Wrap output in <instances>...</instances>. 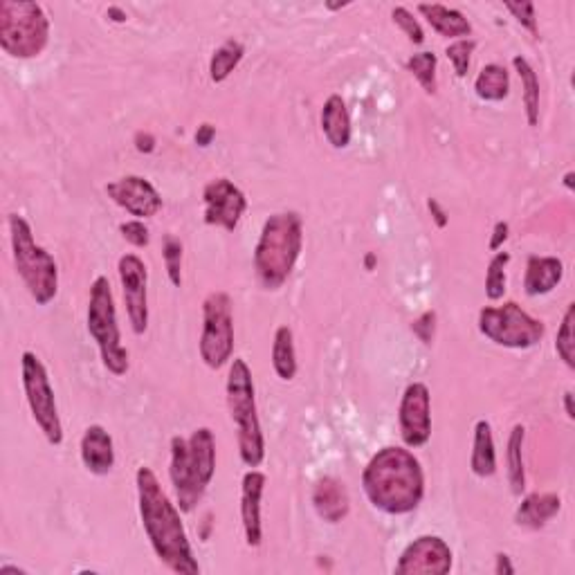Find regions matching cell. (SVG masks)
Returning a JSON list of instances; mask_svg holds the SVG:
<instances>
[{"label": "cell", "instance_id": "obj_18", "mask_svg": "<svg viewBox=\"0 0 575 575\" xmlns=\"http://www.w3.org/2000/svg\"><path fill=\"white\" fill-rule=\"evenodd\" d=\"M81 463L84 468L95 474V477H106L115 468V445L113 436L108 434L104 425H90L88 430L81 436L79 445Z\"/></svg>", "mask_w": 575, "mask_h": 575}, {"label": "cell", "instance_id": "obj_6", "mask_svg": "<svg viewBox=\"0 0 575 575\" xmlns=\"http://www.w3.org/2000/svg\"><path fill=\"white\" fill-rule=\"evenodd\" d=\"M9 239L18 277L36 301V306H48L59 295V266L52 254L34 241L32 227L23 216L9 214Z\"/></svg>", "mask_w": 575, "mask_h": 575}, {"label": "cell", "instance_id": "obj_8", "mask_svg": "<svg viewBox=\"0 0 575 575\" xmlns=\"http://www.w3.org/2000/svg\"><path fill=\"white\" fill-rule=\"evenodd\" d=\"M86 326L90 337H93L97 344L99 355H102L104 367L117 378L126 376L131 360L129 351L122 346V333L120 324H117V308L111 281L104 275H99L93 281V286H90Z\"/></svg>", "mask_w": 575, "mask_h": 575}, {"label": "cell", "instance_id": "obj_31", "mask_svg": "<svg viewBox=\"0 0 575 575\" xmlns=\"http://www.w3.org/2000/svg\"><path fill=\"white\" fill-rule=\"evenodd\" d=\"M510 263V254L508 252H495V257L488 261V270H486V297L490 301H499L506 295V286H508V277H506V268Z\"/></svg>", "mask_w": 575, "mask_h": 575}, {"label": "cell", "instance_id": "obj_21", "mask_svg": "<svg viewBox=\"0 0 575 575\" xmlns=\"http://www.w3.org/2000/svg\"><path fill=\"white\" fill-rule=\"evenodd\" d=\"M564 263L558 257H531L526 263L524 292L528 297L549 295L562 284Z\"/></svg>", "mask_w": 575, "mask_h": 575}, {"label": "cell", "instance_id": "obj_39", "mask_svg": "<svg viewBox=\"0 0 575 575\" xmlns=\"http://www.w3.org/2000/svg\"><path fill=\"white\" fill-rule=\"evenodd\" d=\"M508 234H510V225L506 221L495 223V227H492V239L488 243V248L492 252H497V250L504 248V243L508 241Z\"/></svg>", "mask_w": 575, "mask_h": 575}, {"label": "cell", "instance_id": "obj_11", "mask_svg": "<svg viewBox=\"0 0 575 575\" xmlns=\"http://www.w3.org/2000/svg\"><path fill=\"white\" fill-rule=\"evenodd\" d=\"M200 360L209 369H223L234 355L232 297L223 290L209 292L203 301V333L198 342Z\"/></svg>", "mask_w": 575, "mask_h": 575}, {"label": "cell", "instance_id": "obj_29", "mask_svg": "<svg viewBox=\"0 0 575 575\" xmlns=\"http://www.w3.org/2000/svg\"><path fill=\"white\" fill-rule=\"evenodd\" d=\"M245 57V45L239 39H227L221 48H216L209 59V79L212 84H223L232 72L241 66Z\"/></svg>", "mask_w": 575, "mask_h": 575}, {"label": "cell", "instance_id": "obj_16", "mask_svg": "<svg viewBox=\"0 0 575 575\" xmlns=\"http://www.w3.org/2000/svg\"><path fill=\"white\" fill-rule=\"evenodd\" d=\"M106 194L115 205L126 209L138 221L153 218L162 209V196L158 189L142 176H124L108 182Z\"/></svg>", "mask_w": 575, "mask_h": 575}, {"label": "cell", "instance_id": "obj_27", "mask_svg": "<svg viewBox=\"0 0 575 575\" xmlns=\"http://www.w3.org/2000/svg\"><path fill=\"white\" fill-rule=\"evenodd\" d=\"M272 369L279 380L290 382L297 376V351H295V335L290 326H279L272 340Z\"/></svg>", "mask_w": 575, "mask_h": 575}, {"label": "cell", "instance_id": "obj_5", "mask_svg": "<svg viewBox=\"0 0 575 575\" xmlns=\"http://www.w3.org/2000/svg\"><path fill=\"white\" fill-rule=\"evenodd\" d=\"M227 409L236 425V443H239L241 461L248 468H259L266 459V438H263L257 389H254L252 371L243 358H234L227 373Z\"/></svg>", "mask_w": 575, "mask_h": 575}, {"label": "cell", "instance_id": "obj_41", "mask_svg": "<svg viewBox=\"0 0 575 575\" xmlns=\"http://www.w3.org/2000/svg\"><path fill=\"white\" fill-rule=\"evenodd\" d=\"M135 149H138L140 153H153L155 151V138L151 133L140 131L138 135H135Z\"/></svg>", "mask_w": 575, "mask_h": 575}, {"label": "cell", "instance_id": "obj_24", "mask_svg": "<svg viewBox=\"0 0 575 575\" xmlns=\"http://www.w3.org/2000/svg\"><path fill=\"white\" fill-rule=\"evenodd\" d=\"M470 470L474 477H479V479H488L497 472L495 436H492V425L486 421V418H481V421H477V425H474Z\"/></svg>", "mask_w": 575, "mask_h": 575}, {"label": "cell", "instance_id": "obj_32", "mask_svg": "<svg viewBox=\"0 0 575 575\" xmlns=\"http://www.w3.org/2000/svg\"><path fill=\"white\" fill-rule=\"evenodd\" d=\"M573 326H575V304H569L567 310H564L558 337H555V351H558L560 360L567 364L569 369H575V353H573V349H575V333H573Z\"/></svg>", "mask_w": 575, "mask_h": 575}, {"label": "cell", "instance_id": "obj_38", "mask_svg": "<svg viewBox=\"0 0 575 575\" xmlns=\"http://www.w3.org/2000/svg\"><path fill=\"white\" fill-rule=\"evenodd\" d=\"M434 328H436V313L434 310H427L423 317H418L412 324V331L418 335V340L423 344H432L434 340Z\"/></svg>", "mask_w": 575, "mask_h": 575}, {"label": "cell", "instance_id": "obj_40", "mask_svg": "<svg viewBox=\"0 0 575 575\" xmlns=\"http://www.w3.org/2000/svg\"><path fill=\"white\" fill-rule=\"evenodd\" d=\"M214 135H216V129H214L212 124H200L198 131H196V144L203 146V149H205V146L212 144Z\"/></svg>", "mask_w": 575, "mask_h": 575}, {"label": "cell", "instance_id": "obj_34", "mask_svg": "<svg viewBox=\"0 0 575 575\" xmlns=\"http://www.w3.org/2000/svg\"><path fill=\"white\" fill-rule=\"evenodd\" d=\"M162 259H164V266H167L169 281L176 288H180L182 286V243L180 239H176V236H171V234L164 236Z\"/></svg>", "mask_w": 575, "mask_h": 575}, {"label": "cell", "instance_id": "obj_35", "mask_svg": "<svg viewBox=\"0 0 575 575\" xmlns=\"http://www.w3.org/2000/svg\"><path fill=\"white\" fill-rule=\"evenodd\" d=\"M391 18H394V25H398V30L403 32L409 41L414 45H423L425 43V32L421 23H418V18H414V14L409 12L407 7H396L394 12H391Z\"/></svg>", "mask_w": 575, "mask_h": 575}, {"label": "cell", "instance_id": "obj_14", "mask_svg": "<svg viewBox=\"0 0 575 575\" xmlns=\"http://www.w3.org/2000/svg\"><path fill=\"white\" fill-rule=\"evenodd\" d=\"M117 272H120L126 315H129L133 333L144 335L149 328V297H146L149 270L138 254H124L117 263Z\"/></svg>", "mask_w": 575, "mask_h": 575}, {"label": "cell", "instance_id": "obj_37", "mask_svg": "<svg viewBox=\"0 0 575 575\" xmlns=\"http://www.w3.org/2000/svg\"><path fill=\"white\" fill-rule=\"evenodd\" d=\"M506 9L517 18V23L524 27V30L531 32L533 36L540 34V27H537V16H535V3H506Z\"/></svg>", "mask_w": 575, "mask_h": 575}, {"label": "cell", "instance_id": "obj_36", "mask_svg": "<svg viewBox=\"0 0 575 575\" xmlns=\"http://www.w3.org/2000/svg\"><path fill=\"white\" fill-rule=\"evenodd\" d=\"M120 232L124 236V241L131 243L133 248H149L151 232H149V227L144 225V221H138V218L126 221L120 225Z\"/></svg>", "mask_w": 575, "mask_h": 575}, {"label": "cell", "instance_id": "obj_7", "mask_svg": "<svg viewBox=\"0 0 575 575\" xmlns=\"http://www.w3.org/2000/svg\"><path fill=\"white\" fill-rule=\"evenodd\" d=\"M50 43V18L32 0L0 3V48L12 59H34Z\"/></svg>", "mask_w": 575, "mask_h": 575}, {"label": "cell", "instance_id": "obj_45", "mask_svg": "<svg viewBox=\"0 0 575 575\" xmlns=\"http://www.w3.org/2000/svg\"><path fill=\"white\" fill-rule=\"evenodd\" d=\"M108 16H115V18H113L115 23H124V21H126V14L122 12L120 7H111V9H108Z\"/></svg>", "mask_w": 575, "mask_h": 575}, {"label": "cell", "instance_id": "obj_47", "mask_svg": "<svg viewBox=\"0 0 575 575\" xmlns=\"http://www.w3.org/2000/svg\"><path fill=\"white\" fill-rule=\"evenodd\" d=\"M364 263H367V270H371L373 263H376V257H373V254H367V261H364Z\"/></svg>", "mask_w": 575, "mask_h": 575}, {"label": "cell", "instance_id": "obj_9", "mask_svg": "<svg viewBox=\"0 0 575 575\" xmlns=\"http://www.w3.org/2000/svg\"><path fill=\"white\" fill-rule=\"evenodd\" d=\"M479 333L504 349L526 351L544 340L546 326L528 315L517 301H504V306L479 310Z\"/></svg>", "mask_w": 575, "mask_h": 575}, {"label": "cell", "instance_id": "obj_10", "mask_svg": "<svg viewBox=\"0 0 575 575\" xmlns=\"http://www.w3.org/2000/svg\"><path fill=\"white\" fill-rule=\"evenodd\" d=\"M21 380L34 423L39 425L45 441L59 447L63 443V425L57 407V396H54L48 369H45V364L39 360V355L32 351H23L21 355Z\"/></svg>", "mask_w": 575, "mask_h": 575}, {"label": "cell", "instance_id": "obj_13", "mask_svg": "<svg viewBox=\"0 0 575 575\" xmlns=\"http://www.w3.org/2000/svg\"><path fill=\"white\" fill-rule=\"evenodd\" d=\"M454 553L443 537L421 535L400 553L394 573L398 575H445L452 571Z\"/></svg>", "mask_w": 575, "mask_h": 575}, {"label": "cell", "instance_id": "obj_42", "mask_svg": "<svg viewBox=\"0 0 575 575\" xmlns=\"http://www.w3.org/2000/svg\"><path fill=\"white\" fill-rule=\"evenodd\" d=\"M427 207H430V212L434 216V221H436V227H447V214H445V209L441 207V203H438L436 198H430L427 200Z\"/></svg>", "mask_w": 575, "mask_h": 575}, {"label": "cell", "instance_id": "obj_20", "mask_svg": "<svg viewBox=\"0 0 575 575\" xmlns=\"http://www.w3.org/2000/svg\"><path fill=\"white\" fill-rule=\"evenodd\" d=\"M319 126H322V133L326 142L333 146V149L342 151L351 144L353 138V124H351V113L346 108V102L342 95H331L324 102L322 115H319Z\"/></svg>", "mask_w": 575, "mask_h": 575}, {"label": "cell", "instance_id": "obj_33", "mask_svg": "<svg viewBox=\"0 0 575 575\" xmlns=\"http://www.w3.org/2000/svg\"><path fill=\"white\" fill-rule=\"evenodd\" d=\"M474 50H477V41H474V39H459V41H454V43H450L445 48L447 59H450L452 68H454V75L459 77V79L468 77Z\"/></svg>", "mask_w": 575, "mask_h": 575}, {"label": "cell", "instance_id": "obj_19", "mask_svg": "<svg viewBox=\"0 0 575 575\" xmlns=\"http://www.w3.org/2000/svg\"><path fill=\"white\" fill-rule=\"evenodd\" d=\"M315 513L328 524H340L351 510V497L344 481L337 477H322L313 488Z\"/></svg>", "mask_w": 575, "mask_h": 575}, {"label": "cell", "instance_id": "obj_1", "mask_svg": "<svg viewBox=\"0 0 575 575\" xmlns=\"http://www.w3.org/2000/svg\"><path fill=\"white\" fill-rule=\"evenodd\" d=\"M135 486H138L142 526L153 553L173 573L198 575L200 564L189 544L185 524H182V510L176 504H171L155 472L146 465L135 472Z\"/></svg>", "mask_w": 575, "mask_h": 575}, {"label": "cell", "instance_id": "obj_25", "mask_svg": "<svg viewBox=\"0 0 575 575\" xmlns=\"http://www.w3.org/2000/svg\"><path fill=\"white\" fill-rule=\"evenodd\" d=\"M513 68L522 81V99H524V113L528 126L540 124V79H537V72L531 66V61L522 54L513 57Z\"/></svg>", "mask_w": 575, "mask_h": 575}, {"label": "cell", "instance_id": "obj_12", "mask_svg": "<svg viewBox=\"0 0 575 575\" xmlns=\"http://www.w3.org/2000/svg\"><path fill=\"white\" fill-rule=\"evenodd\" d=\"M400 438L405 447H423L432 438V396L425 382H412L403 391L398 407Z\"/></svg>", "mask_w": 575, "mask_h": 575}, {"label": "cell", "instance_id": "obj_30", "mask_svg": "<svg viewBox=\"0 0 575 575\" xmlns=\"http://www.w3.org/2000/svg\"><path fill=\"white\" fill-rule=\"evenodd\" d=\"M436 66L438 59L434 52H416L405 61V68L412 75L427 95H436L438 81H436Z\"/></svg>", "mask_w": 575, "mask_h": 575}, {"label": "cell", "instance_id": "obj_23", "mask_svg": "<svg viewBox=\"0 0 575 575\" xmlns=\"http://www.w3.org/2000/svg\"><path fill=\"white\" fill-rule=\"evenodd\" d=\"M418 12L427 18V23L432 25V30L436 34L445 36V39L459 41V39H468V36L472 34V23L463 16V12H459V9L445 7L441 3H432V5L423 3V5H418Z\"/></svg>", "mask_w": 575, "mask_h": 575}, {"label": "cell", "instance_id": "obj_28", "mask_svg": "<svg viewBox=\"0 0 575 575\" xmlns=\"http://www.w3.org/2000/svg\"><path fill=\"white\" fill-rule=\"evenodd\" d=\"M524 441H526V427L515 425L513 432L508 436V483L515 497H522L526 490V468H524Z\"/></svg>", "mask_w": 575, "mask_h": 575}, {"label": "cell", "instance_id": "obj_26", "mask_svg": "<svg viewBox=\"0 0 575 575\" xmlns=\"http://www.w3.org/2000/svg\"><path fill=\"white\" fill-rule=\"evenodd\" d=\"M474 93L481 102H504L510 95V75L501 63H488L474 79Z\"/></svg>", "mask_w": 575, "mask_h": 575}, {"label": "cell", "instance_id": "obj_17", "mask_svg": "<svg viewBox=\"0 0 575 575\" xmlns=\"http://www.w3.org/2000/svg\"><path fill=\"white\" fill-rule=\"evenodd\" d=\"M268 477L261 470H250L243 474L241 483V522L245 533V544L250 549H259L263 542V524H261V501L266 492Z\"/></svg>", "mask_w": 575, "mask_h": 575}, {"label": "cell", "instance_id": "obj_4", "mask_svg": "<svg viewBox=\"0 0 575 575\" xmlns=\"http://www.w3.org/2000/svg\"><path fill=\"white\" fill-rule=\"evenodd\" d=\"M304 250V221L297 212L272 214L254 248V275L263 290L284 288Z\"/></svg>", "mask_w": 575, "mask_h": 575}, {"label": "cell", "instance_id": "obj_44", "mask_svg": "<svg viewBox=\"0 0 575 575\" xmlns=\"http://www.w3.org/2000/svg\"><path fill=\"white\" fill-rule=\"evenodd\" d=\"M564 409H567V418H569V421H575V409H573V391H567V394H564Z\"/></svg>", "mask_w": 575, "mask_h": 575}, {"label": "cell", "instance_id": "obj_22", "mask_svg": "<svg viewBox=\"0 0 575 575\" xmlns=\"http://www.w3.org/2000/svg\"><path fill=\"white\" fill-rule=\"evenodd\" d=\"M562 508V499L555 495V492H531L522 499L519 504L517 513H515V522L524 528H544L551 519L560 513Z\"/></svg>", "mask_w": 575, "mask_h": 575}, {"label": "cell", "instance_id": "obj_3", "mask_svg": "<svg viewBox=\"0 0 575 575\" xmlns=\"http://www.w3.org/2000/svg\"><path fill=\"white\" fill-rule=\"evenodd\" d=\"M214 474L216 438L209 427H198L189 438H171L169 477L182 513H191L203 501Z\"/></svg>", "mask_w": 575, "mask_h": 575}, {"label": "cell", "instance_id": "obj_2", "mask_svg": "<svg viewBox=\"0 0 575 575\" xmlns=\"http://www.w3.org/2000/svg\"><path fill=\"white\" fill-rule=\"evenodd\" d=\"M362 488L373 508L387 515H409L425 497V472L409 447L389 445L371 456Z\"/></svg>", "mask_w": 575, "mask_h": 575}, {"label": "cell", "instance_id": "obj_43", "mask_svg": "<svg viewBox=\"0 0 575 575\" xmlns=\"http://www.w3.org/2000/svg\"><path fill=\"white\" fill-rule=\"evenodd\" d=\"M495 573H515V569H513V564H510V560H508V555H504V553H499L497 555V567H495Z\"/></svg>", "mask_w": 575, "mask_h": 575}, {"label": "cell", "instance_id": "obj_15", "mask_svg": "<svg viewBox=\"0 0 575 575\" xmlns=\"http://www.w3.org/2000/svg\"><path fill=\"white\" fill-rule=\"evenodd\" d=\"M203 203L205 223L225 232H234L248 209V198L230 178L209 180L203 189Z\"/></svg>", "mask_w": 575, "mask_h": 575}, {"label": "cell", "instance_id": "obj_46", "mask_svg": "<svg viewBox=\"0 0 575 575\" xmlns=\"http://www.w3.org/2000/svg\"><path fill=\"white\" fill-rule=\"evenodd\" d=\"M573 178H575V173H573V171H569L567 176H564V187H567L569 191H573Z\"/></svg>", "mask_w": 575, "mask_h": 575}]
</instances>
